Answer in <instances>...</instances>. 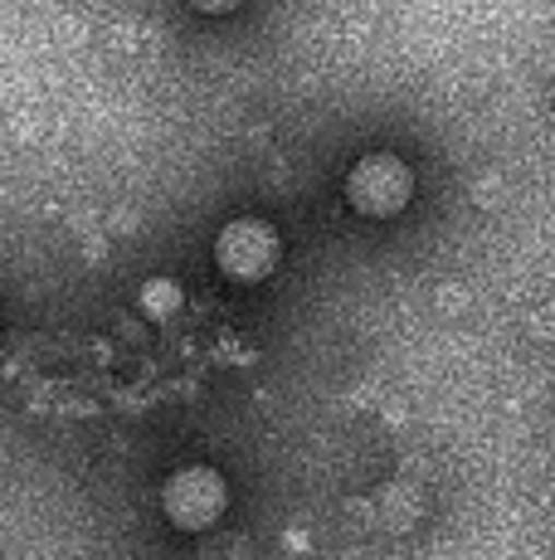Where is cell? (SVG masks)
<instances>
[{"label":"cell","instance_id":"cell-1","mask_svg":"<svg viewBox=\"0 0 555 560\" xmlns=\"http://www.w3.org/2000/svg\"><path fill=\"white\" fill-rule=\"evenodd\" d=\"M410 196H414L410 166H404L400 156H390V152L361 156L356 166H351V176H346V200H351V210L370 214V220L400 214L404 205H410Z\"/></svg>","mask_w":555,"mask_h":560},{"label":"cell","instance_id":"cell-2","mask_svg":"<svg viewBox=\"0 0 555 560\" xmlns=\"http://www.w3.org/2000/svg\"><path fill=\"white\" fill-rule=\"evenodd\" d=\"M224 502H229V482L215 468H205V463H190V468L170 472L162 488V512L180 532H205L210 522L224 516Z\"/></svg>","mask_w":555,"mask_h":560},{"label":"cell","instance_id":"cell-3","mask_svg":"<svg viewBox=\"0 0 555 560\" xmlns=\"http://www.w3.org/2000/svg\"><path fill=\"white\" fill-rule=\"evenodd\" d=\"M215 264L234 283H259L278 268V234L263 220H229L215 240Z\"/></svg>","mask_w":555,"mask_h":560},{"label":"cell","instance_id":"cell-4","mask_svg":"<svg viewBox=\"0 0 555 560\" xmlns=\"http://www.w3.org/2000/svg\"><path fill=\"white\" fill-rule=\"evenodd\" d=\"M142 307H146V317H156V322L176 317V307H180V288L170 283V278H156V283H146V288H142Z\"/></svg>","mask_w":555,"mask_h":560},{"label":"cell","instance_id":"cell-5","mask_svg":"<svg viewBox=\"0 0 555 560\" xmlns=\"http://www.w3.org/2000/svg\"><path fill=\"white\" fill-rule=\"evenodd\" d=\"M196 10H205V15H224V10H234L239 0H190Z\"/></svg>","mask_w":555,"mask_h":560}]
</instances>
